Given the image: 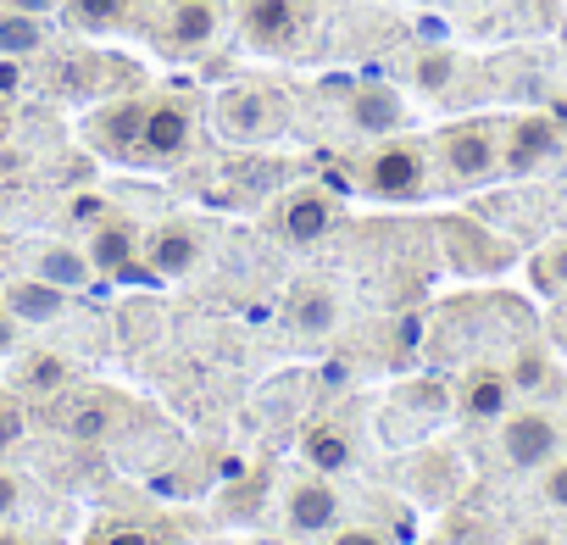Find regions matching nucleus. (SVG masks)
Wrapping results in <instances>:
<instances>
[{
    "instance_id": "f257e3e1",
    "label": "nucleus",
    "mask_w": 567,
    "mask_h": 545,
    "mask_svg": "<svg viewBox=\"0 0 567 545\" xmlns=\"http://www.w3.org/2000/svg\"><path fill=\"white\" fill-rule=\"evenodd\" d=\"M301 18H307L301 0H245V7H239V29L261 51H284L301 34Z\"/></svg>"
},
{
    "instance_id": "f03ea898",
    "label": "nucleus",
    "mask_w": 567,
    "mask_h": 545,
    "mask_svg": "<svg viewBox=\"0 0 567 545\" xmlns=\"http://www.w3.org/2000/svg\"><path fill=\"white\" fill-rule=\"evenodd\" d=\"M217 123H223L234 140H267V134H278L284 106H278V95H267V90H228V95L217 101Z\"/></svg>"
},
{
    "instance_id": "7ed1b4c3",
    "label": "nucleus",
    "mask_w": 567,
    "mask_h": 545,
    "mask_svg": "<svg viewBox=\"0 0 567 545\" xmlns=\"http://www.w3.org/2000/svg\"><path fill=\"white\" fill-rule=\"evenodd\" d=\"M189 134H195V117H189V106L184 101H156V106H145L140 112V151L145 156H184L189 151Z\"/></svg>"
},
{
    "instance_id": "20e7f679",
    "label": "nucleus",
    "mask_w": 567,
    "mask_h": 545,
    "mask_svg": "<svg viewBox=\"0 0 567 545\" xmlns=\"http://www.w3.org/2000/svg\"><path fill=\"white\" fill-rule=\"evenodd\" d=\"M440 156H445V167H451L462 184L484 178V173L501 162L489 123H456V128H445V134H440Z\"/></svg>"
},
{
    "instance_id": "39448f33",
    "label": "nucleus",
    "mask_w": 567,
    "mask_h": 545,
    "mask_svg": "<svg viewBox=\"0 0 567 545\" xmlns=\"http://www.w3.org/2000/svg\"><path fill=\"white\" fill-rule=\"evenodd\" d=\"M423 151L417 145H384L373 162H368V189L384 195V200H412L423 189Z\"/></svg>"
},
{
    "instance_id": "423d86ee",
    "label": "nucleus",
    "mask_w": 567,
    "mask_h": 545,
    "mask_svg": "<svg viewBox=\"0 0 567 545\" xmlns=\"http://www.w3.org/2000/svg\"><path fill=\"white\" fill-rule=\"evenodd\" d=\"M212 34H217V0H173L167 18H162V45L173 56L206 51Z\"/></svg>"
},
{
    "instance_id": "0eeeda50",
    "label": "nucleus",
    "mask_w": 567,
    "mask_h": 545,
    "mask_svg": "<svg viewBox=\"0 0 567 545\" xmlns=\"http://www.w3.org/2000/svg\"><path fill=\"white\" fill-rule=\"evenodd\" d=\"M556 423L550 418H539V412H523V418H512L506 423V434H501V451H506V462L512 467H545L550 456H556Z\"/></svg>"
},
{
    "instance_id": "6e6552de",
    "label": "nucleus",
    "mask_w": 567,
    "mask_h": 545,
    "mask_svg": "<svg viewBox=\"0 0 567 545\" xmlns=\"http://www.w3.org/2000/svg\"><path fill=\"white\" fill-rule=\"evenodd\" d=\"M151 267L162 272V279H184V272L200 261V239H195V228H184V223H167V228H156L151 234Z\"/></svg>"
},
{
    "instance_id": "1a4fd4ad",
    "label": "nucleus",
    "mask_w": 567,
    "mask_h": 545,
    "mask_svg": "<svg viewBox=\"0 0 567 545\" xmlns=\"http://www.w3.org/2000/svg\"><path fill=\"white\" fill-rule=\"evenodd\" d=\"M550 151H556V123H550V117H517L501 162H506V173H528V167L545 162Z\"/></svg>"
},
{
    "instance_id": "9d476101",
    "label": "nucleus",
    "mask_w": 567,
    "mask_h": 545,
    "mask_svg": "<svg viewBox=\"0 0 567 545\" xmlns=\"http://www.w3.org/2000/svg\"><path fill=\"white\" fill-rule=\"evenodd\" d=\"M7 312H12L18 323H56V318L68 312V301H62V285H51V279H23V285L7 290Z\"/></svg>"
},
{
    "instance_id": "9b49d317",
    "label": "nucleus",
    "mask_w": 567,
    "mask_h": 545,
    "mask_svg": "<svg viewBox=\"0 0 567 545\" xmlns=\"http://www.w3.org/2000/svg\"><path fill=\"white\" fill-rule=\"evenodd\" d=\"M334 523H340V495H334L323 479H307V484L290 495V528L323 534V528H334Z\"/></svg>"
},
{
    "instance_id": "f8f14e48",
    "label": "nucleus",
    "mask_w": 567,
    "mask_h": 545,
    "mask_svg": "<svg viewBox=\"0 0 567 545\" xmlns=\"http://www.w3.org/2000/svg\"><path fill=\"white\" fill-rule=\"evenodd\" d=\"M329 223H334V200L329 195H296L290 206H284V234H290L296 245H312V239H323L329 234Z\"/></svg>"
},
{
    "instance_id": "ddd939ff",
    "label": "nucleus",
    "mask_w": 567,
    "mask_h": 545,
    "mask_svg": "<svg viewBox=\"0 0 567 545\" xmlns=\"http://www.w3.org/2000/svg\"><path fill=\"white\" fill-rule=\"evenodd\" d=\"M351 123L368 128V134H390V128L401 123V95L384 90V84H362V90L351 95Z\"/></svg>"
},
{
    "instance_id": "4468645a",
    "label": "nucleus",
    "mask_w": 567,
    "mask_h": 545,
    "mask_svg": "<svg viewBox=\"0 0 567 545\" xmlns=\"http://www.w3.org/2000/svg\"><path fill=\"white\" fill-rule=\"evenodd\" d=\"M128 256H134V234L123 223H101L95 239H90V267L101 272H128Z\"/></svg>"
},
{
    "instance_id": "2eb2a0df",
    "label": "nucleus",
    "mask_w": 567,
    "mask_h": 545,
    "mask_svg": "<svg viewBox=\"0 0 567 545\" xmlns=\"http://www.w3.org/2000/svg\"><path fill=\"white\" fill-rule=\"evenodd\" d=\"M45 45V23L40 18H29V12H0V56H29V51H40Z\"/></svg>"
},
{
    "instance_id": "dca6fc26",
    "label": "nucleus",
    "mask_w": 567,
    "mask_h": 545,
    "mask_svg": "<svg viewBox=\"0 0 567 545\" xmlns=\"http://www.w3.org/2000/svg\"><path fill=\"white\" fill-rule=\"evenodd\" d=\"M40 279H51V285L73 290V285H84V279H90V261H84L79 250H68V245H45V250H40Z\"/></svg>"
},
{
    "instance_id": "f3484780",
    "label": "nucleus",
    "mask_w": 567,
    "mask_h": 545,
    "mask_svg": "<svg viewBox=\"0 0 567 545\" xmlns=\"http://www.w3.org/2000/svg\"><path fill=\"white\" fill-rule=\"evenodd\" d=\"M506 401H512V379H506V373H478V379L467 384V412H473V418H501Z\"/></svg>"
},
{
    "instance_id": "a211bd4d",
    "label": "nucleus",
    "mask_w": 567,
    "mask_h": 545,
    "mask_svg": "<svg viewBox=\"0 0 567 545\" xmlns=\"http://www.w3.org/2000/svg\"><path fill=\"white\" fill-rule=\"evenodd\" d=\"M334 318H340V307H334L329 290H301V296H296V329H301V335H329Z\"/></svg>"
},
{
    "instance_id": "6ab92c4d",
    "label": "nucleus",
    "mask_w": 567,
    "mask_h": 545,
    "mask_svg": "<svg viewBox=\"0 0 567 545\" xmlns=\"http://www.w3.org/2000/svg\"><path fill=\"white\" fill-rule=\"evenodd\" d=\"M307 456H312L318 473H346L351 467V445H346L340 429H312L307 434Z\"/></svg>"
},
{
    "instance_id": "aec40b11",
    "label": "nucleus",
    "mask_w": 567,
    "mask_h": 545,
    "mask_svg": "<svg viewBox=\"0 0 567 545\" xmlns=\"http://www.w3.org/2000/svg\"><path fill=\"white\" fill-rule=\"evenodd\" d=\"M128 7H134V0H68V18L79 29H112V23L128 18Z\"/></svg>"
},
{
    "instance_id": "412c9836",
    "label": "nucleus",
    "mask_w": 567,
    "mask_h": 545,
    "mask_svg": "<svg viewBox=\"0 0 567 545\" xmlns=\"http://www.w3.org/2000/svg\"><path fill=\"white\" fill-rule=\"evenodd\" d=\"M412 73H417V84H423V90H434V95H440V90L451 84V73H456V56H451V51H423Z\"/></svg>"
},
{
    "instance_id": "4be33fe9",
    "label": "nucleus",
    "mask_w": 567,
    "mask_h": 545,
    "mask_svg": "<svg viewBox=\"0 0 567 545\" xmlns=\"http://www.w3.org/2000/svg\"><path fill=\"white\" fill-rule=\"evenodd\" d=\"M106 429H112V407H106V401H95V407H79V412H73V434H79V440H101Z\"/></svg>"
},
{
    "instance_id": "5701e85b",
    "label": "nucleus",
    "mask_w": 567,
    "mask_h": 545,
    "mask_svg": "<svg viewBox=\"0 0 567 545\" xmlns=\"http://www.w3.org/2000/svg\"><path fill=\"white\" fill-rule=\"evenodd\" d=\"M534 384H545V362H539V351H523L512 368V390H534Z\"/></svg>"
},
{
    "instance_id": "b1692460",
    "label": "nucleus",
    "mask_w": 567,
    "mask_h": 545,
    "mask_svg": "<svg viewBox=\"0 0 567 545\" xmlns=\"http://www.w3.org/2000/svg\"><path fill=\"white\" fill-rule=\"evenodd\" d=\"M62 373H68V368H62V362H56V357H34V362H29V373H23V379H29V384H34V390H51V384H62Z\"/></svg>"
},
{
    "instance_id": "393cba45",
    "label": "nucleus",
    "mask_w": 567,
    "mask_h": 545,
    "mask_svg": "<svg viewBox=\"0 0 567 545\" xmlns=\"http://www.w3.org/2000/svg\"><path fill=\"white\" fill-rule=\"evenodd\" d=\"M73 217H79V223H106V200H101V195H79V200H73Z\"/></svg>"
},
{
    "instance_id": "a878e982",
    "label": "nucleus",
    "mask_w": 567,
    "mask_h": 545,
    "mask_svg": "<svg viewBox=\"0 0 567 545\" xmlns=\"http://www.w3.org/2000/svg\"><path fill=\"white\" fill-rule=\"evenodd\" d=\"M545 279H550V285H567V239L545 256Z\"/></svg>"
},
{
    "instance_id": "bb28decb",
    "label": "nucleus",
    "mask_w": 567,
    "mask_h": 545,
    "mask_svg": "<svg viewBox=\"0 0 567 545\" xmlns=\"http://www.w3.org/2000/svg\"><path fill=\"white\" fill-rule=\"evenodd\" d=\"M545 495H550L556 506H567V462H561V467H550V479H545Z\"/></svg>"
},
{
    "instance_id": "cd10ccee",
    "label": "nucleus",
    "mask_w": 567,
    "mask_h": 545,
    "mask_svg": "<svg viewBox=\"0 0 567 545\" xmlns=\"http://www.w3.org/2000/svg\"><path fill=\"white\" fill-rule=\"evenodd\" d=\"M329 545H384V539H379L373 528H340V534H334Z\"/></svg>"
},
{
    "instance_id": "c85d7f7f",
    "label": "nucleus",
    "mask_w": 567,
    "mask_h": 545,
    "mask_svg": "<svg viewBox=\"0 0 567 545\" xmlns=\"http://www.w3.org/2000/svg\"><path fill=\"white\" fill-rule=\"evenodd\" d=\"M12 12H29V18H45V12H56L62 0H7Z\"/></svg>"
},
{
    "instance_id": "c756f323",
    "label": "nucleus",
    "mask_w": 567,
    "mask_h": 545,
    "mask_svg": "<svg viewBox=\"0 0 567 545\" xmlns=\"http://www.w3.org/2000/svg\"><path fill=\"white\" fill-rule=\"evenodd\" d=\"M18 407H0V445H7V440H18Z\"/></svg>"
},
{
    "instance_id": "7c9ffc66",
    "label": "nucleus",
    "mask_w": 567,
    "mask_h": 545,
    "mask_svg": "<svg viewBox=\"0 0 567 545\" xmlns=\"http://www.w3.org/2000/svg\"><path fill=\"white\" fill-rule=\"evenodd\" d=\"M12 506H18V479L0 473V512H12Z\"/></svg>"
},
{
    "instance_id": "2f4dec72",
    "label": "nucleus",
    "mask_w": 567,
    "mask_h": 545,
    "mask_svg": "<svg viewBox=\"0 0 567 545\" xmlns=\"http://www.w3.org/2000/svg\"><path fill=\"white\" fill-rule=\"evenodd\" d=\"M12 323H18V318L7 312V296H0V351H7V346H12Z\"/></svg>"
},
{
    "instance_id": "473e14b6",
    "label": "nucleus",
    "mask_w": 567,
    "mask_h": 545,
    "mask_svg": "<svg viewBox=\"0 0 567 545\" xmlns=\"http://www.w3.org/2000/svg\"><path fill=\"white\" fill-rule=\"evenodd\" d=\"M106 545H151V539H145V534H140V528H117V534H112V539H106Z\"/></svg>"
},
{
    "instance_id": "72a5a7b5",
    "label": "nucleus",
    "mask_w": 567,
    "mask_h": 545,
    "mask_svg": "<svg viewBox=\"0 0 567 545\" xmlns=\"http://www.w3.org/2000/svg\"><path fill=\"white\" fill-rule=\"evenodd\" d=\"M18 84H23V73H18V68H12V62H7V68H0V90H7V95H12V90H18Z\"/></svg>"
},
{
    "instance_id": "f704fd0d",
    "label": "nucleus",
    "mask_w": 567,
    "mask_h": 545,
    "mask_svg": "<svg viewBox=\"0 0 567 545\" xmlns=\"http://www.w3.org/2000/svg\"><path fill=\"white\" fill-rule=\"evenodd\" d=\"M7 134H12V117H7V112H0V145H7Z\"/></svg>"
}]
</instances>
